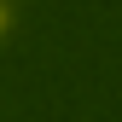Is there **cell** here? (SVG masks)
Listing matches in <instances>:
<instances>
[{"label": "cell", "instance_id": "obj_1", "mask_svg": "<svg viewBox=\"0 0 122 122\" xmlns=\"http://www.w3.org/2000/svg\"><path fill=\"white\" fill-rule=\"evenodd\" d=\"M12 23H18V0H0V41L12 35Z\"/></svg>", "mask_w": 122, "mask_h": 122}]
</instances>
